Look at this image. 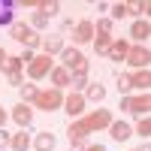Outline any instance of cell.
Wrapping results in <instances>:
<instances>
[{
  "label": "cell",
  "instance_id": "28",
  "mask_svg": "<svg viewBox=\"0 0 151 151\" xmlns=\"http://www.w3.org/2000/svg\"><path fill=\"white\" fill-rule=\"evenodd\" d=\"M88 82H91L88 76H70V88H73L76 94H82L85 88H88Z\"/></svg>",
  "mask_w": 151,
  "mask_h": 151
},
{
  "label": "cell",
  "instance_id": "22",
  "mask_svg": "<svg viewBox=\"0 0 151 151\" xmlns=\"http://www.w3.org/2000/svg\"><path fill=\"white\" fill-rule=\"evenodd\" d=\"M18 91H21V103H24V106H33V100H36V94H40V88H36L33 82H24Z\"/></svg>",
  "mask_w": 151,
  "mask_h": 151
},
{
  "label": "cell",
  "instance_id": "14",
  "mask_svg": "<svg viewBox=\"0 0 151 151\" xmlns=\"http://www.w3.org/2000/svg\"><path fill=\"white\" fill-rule=\"evenodd\" d=\"M30 148H33V151H55V148H58V136H55V133H48V130H42V133H36V136H33Z\"/></svg>",
  "mask_w": 151,
  "mask_h": 151
},
{
  "label": "cell",
  "instance_id": "20",
  "mask_svg": "<svg viewBox=\"0 0 151 151\" xmlns=\"http://www.w3.org/2000/svg\"><path fill=\"white\" fill-rule=\"evenodd\" d=\"M82 97H85V103H100V100L106 97V88L100 82H88V88L82 91Z\"/></svg>",
  "mask_w": 151,
  "mask_h": 151
},
{
  "label": "cell",
  "instance_id": "8",
  "mask_svg": "<svg viewBox=\"0 0 151 151\" xmlns=\"http://www.w3.org/2000/svg\"><path fill=\"white\" fill-rule=\"evenodd\" d=\"M60 109H64L67 112V118H82L85 115V112H88V103H85V97L82 94H76V91H70L67 97H64V106H60Z\"/></svg>",
  "mask_w": 151,
  "mask_h": 151
},
{
  "label": "cell",
  "instance_id": "38",
  "mask_svg": "<svg viewBox=\"0 0 151 151\" xmlns=\"http://www.w3.org/2000/svg\"><path fill=\"white\" fill-rule=\"evenodd\" d=\"M3 58H6V52H3V48H0V64H3Z\"/></svg>",
  "mask_w": 151,
  "mask_h": 151
},
{
  "label": "cell",
  "instance_id": "26",
  "mask_svg": "<svg viewBox=\"0 0 151 151\" xmlns=\"http://www.w3.org/2000/svg\"><path fill=\"white\" fill-rule=\"evenodd\" d=\"M70 136H82V139H88V127H85V121L82 118H76V121H70Z\"/></svg>",
  "mask_w": 151,
  "mask_h": 151
},
{
  "label": "cell",
  "instance_id": "13",
  "mask_svg": "<svg viewBox=\"0 0 151 151\" xmlns=\"http://www.w3.org/2000/svg\"><path fill=\"white\" fill-rule=\"evenodd\" d=\"M148 88H151V73H148V70H136V73H130V91H136V94H148Z\"/></svg>",
  "mask_w": 151,
  "mask_h": 151
},
{
  "label": "cell",
  "instance_id": "35",
  "mask_svg": "<svg viewBox=\"0 0 151 151\" xmlns=\"http://www.w3.org/2000/svg\"><path fill=\"white\" fill-rule=\"evenodd\" d=\"M6 121H9V112L0 106V130H3V124H6Z\"/></svg>",
  "mask_w": 151,
  "mask_h": 151
},
{
  "label": "cell",
  "instance_id": "11",
  "mask_svg": "<svg viewBox=\"0 0 151 151\" xmlns=\"http://www.w3.org/2000/svg\"><path fill=\"white\" fill-rule=\"evenodd\" d=\"M9 121H15L21 130H27L33 124V106H24V103H15L9 109Z\"/></svg>",
  "mask_w": 151,
  "mask_h": 151
},
{
  "label": "cell",
  "instance_id": "29",
  "mask_svg": "<svg viewBox=\"0 0 151 151\" xmlns=\"http://www.w3.org/2000/svg\"><path fill=\"white\" fill-rule=\"evenodd\" d=\"M27 24H30V27H33L36 33H40V30H45V24H48V18L42 15V12H33V15H30V21H27Z\"/></svg>",
  "mask_w": 151,
  "mask_h": 151
},
{
  "label": "cell",
  "instance_id": "33",
  "mask_svg": "<svg viewBox=\"0 0 151 151\" xmlns=\"http://www.w3.org/2000/svg\"><path fill=\"white\" fill-rule=\"evenodd\" d=\"M18 58H21V64H24V67H27V64H30V60L36 58V52H30V48H24V52H21Z\"/></svg>",
  "mask_w": 151,
  "mask_h": 151
},
{
  "label": "cell",
  "instance_id": "19",
  "mask_svg": "<svg viewBox=\"0 0 151 151\" xmlns=\"http://www.w3.org/2000/svg\"><path fill=\"white\" fill-rule=\"evenodd\" d=\"M30 142H33V136H30L27 130H18V133L9 136V148H12V151H27Z\"/></svg>",
  "mask_w": 151,
  "mask_h": 151
},
{
  "label": "cell",
  "instance_id": "3",
  "mask_svg": "<svg viewBox=\"0 0 151 151\" xmlns=\"http://www.w3.org/2000/svg\"><path fill=\"white\" fill-rule=\"evenodd\" d=\"M33 106H36V109H42V112H55V109L64 106V91H58V88H45V91L36 94Z\"/></svg>",
  "mask_w": 151,
  "mask_h": 151
},
{
  "label": "cell",
  "instance_id": "15",
  "mask_svg": "<svg viewBox=\"0 0 151 151\" xmlns=\"http://www.w3.org/2000/svg\"><path fill=\"white\" fill-rule=\"evenodd\" d=\"M106 130H109V136H112L115 142H127L130 136H133V127H130L127 121H112Z\"/></svg>",
  "mask_w": 151,
  "mask_h": 151
},
{
  "label": "cell",
  "instance_id": "4",
  "mask_svg": "<svg viewBox=\"0 0 151 151\" xmlns=\"http://www.w3.org/2000/svg\"><path fill=\"white\" fill-rule=\"evenodd\" d=\"M121 109L133 112L136 118H145L151 112V97L148 94H130V97H121Z\"/></svg>",
  "mask_w": 151,
  "mask_h": 151
},
{
  "label": "cell",
  "instance_id": "2",
  "mask_svg": "<svg viewBox=\"0 0 151 151\" xmlns=\"http://www.w3.org/2000/svg\"><path fill=\"white\" fill-rule=\"evenodd\" d=\"M60 60H64L60 67H67L70 76H88V70H91V60H88L79 48H64V52H60Z\"/></svg>",
  "mask_w": 151,
  "mask_h": 151
},
{
  "label": "cell",
  "instance_id": "34",
  "mask_svg": "<svg viewBox=\"0 0 151 151\" xmlns=\"http://www.w3.org/2000/svg\"><path fill=\"white\" fill-rule=\"evenodd\" d=\"M36 3H40V0H21V3H15V6H21V9H36Z\"/></svg>",
  "mask_w": 151,
  "mask_h": 151
},
{
  "label": "cell",
  "instance_id": "25",
  "mask_svg": "<svg viewBox=\"0 0 151 151\" xmlns=\"http://www.w3.org/2000/svg\"><path fill=\"white\" fill-rule=\"evenodd\" d=\"M148 12H151V3H148V0L130 3V15H136V18H148Z\"/></svg>",
  "mask_w": 151,
  "mask_h": 151
},
{
  "label": "cell",
  "instance_id": "24",
  "mask_svg": "<svg viewBox=\"0 0 151 151\" xmlns=\"http://www.w3.org/2000/svg\"><path fill=\"white\" fill-rule=\"evenodd\" d=\"M133 133H136V136H142V139H148V136H151V118H148V115H145V118H136Z\"/></svg>",
  "mask_w": 151,
  "mask_h": 151
},
{
  "label": "cell",
  "instance_id": "12",
  "mask_svg": "<svg viewBox=\"0 0 151 151\" xmlns=\"http://www.w3.org/2000/svg\"><path fill=\"white\" fill-rule=\"evenodd\" d=\"M148 36H151V24H148V18H136L133 27H130V40H133V45H145Z\"/></svg>",
  "mask_w": 151,
  "mask_h": 151
},
{
  "label": "cell",
  "instance_id": "30",
  "mask_svg": "<svg viewBox=\"0 0 151 151\" xmlns=\"http://www.w3.org/2000/svg\"><path fill=\"white\" fill-rule=\"evenodd\" d=\"M118 91L124 94V97H130V73H118Z\"/></svg>",
  "mask_w": 151,
  "mask_h": 151
},
{
  "label": "cell",
  "instance_id": "10",
  "mask_svg": "<svg viewBox=\"0 0 151 151\" xmlns=\"http://www.w3.org/2000/svg\"><path fill=\"white\" fill-rule=\"evenodd\" d=\"M70 36H73V42H76V45L91 42V40H94V21H91V18L76 21V24H73V30H70Z\"/></svg>",
  "mask_w": 151,
  "mask_h": 151
},
{
  "label": "cell",
  "instance_id": "23",
  "mask_svg": "<svg viewBox=\"0 0 151 151\" xmlns=\"http://www.w3.org/2000/svg\"><path fill=\"white\" fill-rule=\"evenodd\" d=\"M36 12H42L45 18H52V15L60 12V3H55V0H40V3H36Z\"/></svg>",
  "mask_w": 151,
  "mask_h": 151
},
{
  "label": "cell",
  "instance_id": "16",
  "mask_svg": "<svg viewBox=\"0 0 151 151\" xmlns=\"http://www.w3.org/2000/svg\"><path fill=\"white\" fill-rule=\"evenodd\" d=\"M42 55H48V58H55V55H60V52H64V36H60V33H52V36H45V40H42Z\"/></svg>",
  "mask_w": 151,
  "mask_h": 151
},
{
  "label": "cell",
  "instance_id": "7",
  "mask_svg": "<svg viewBox=\"0 0 151 151\" xmlns=\"http://www.w3.org/2000/svg\"><path fill=\"white\" fill-rule=\"evenodd\" d=\"M82 121H85L88 133H94V130H106L115 118H112V112H109V109H97V112H85Z\"/></svg>",
  "mask_w": 151,
  "mask_h": 151
},
{
  "label": "cell",
  "instance_id": "1",
  "mask_svg": "<svg viewBox=\"0 0 151 151\" xmlns=\"http://www.w3.org/2000/svg\"><path fill=\"white\" fill-rule=\"evenodd\" d=\"M9 36L15 42H21L24 48H30V52H36V48L42 45V36L36 33L30 24H24V21H12V27H9Z\"/></svg>",
  "mask_w": 151,
  "mask_h": 151
},
{
  "label": "cell",
  "instance_id": "5",
  "mask_svg": "<svg viewBox=\"0 0 151 151\" xmlns=\"http://www.w3.org/2000/svg\"><path fill=\"white\" fill-rule=\"evenodd\" d=\"M21 58H12V55H6L3 58V64H0V70H3V76H6V82L12 85V88H21L24 85V76H21Z\"/></svg>",
  "mask_w": 151,
  "mask_h": 151
},
{
  "label": "cell",
  "instance_id": "6",
  "mask_svg": "<svg viewBox=\"0 0 151 151\" xmlns=\"http://www.w3.org/2000/svg\"><path fill=\"white\" fill-rule=\"evenodd\" d=\"M52 67H55V58H48V55H36L24 70H27V79L40 82V79H45V76L52 73Z\"/></svg>",
  "mask_w": 151,
  "mask_h": 151
},
{
  "label": "cell",
  "instance_id": "17",
  "mask_svg": "<svg viewBox=\"0 0 151 151\" xmlns=\"http://www.w3.org/2000/svg\"><path fill=\"white\" fill-rule=\"evenodd\" d=\"M127 48H130V40H112L109 45V60H115V64H121V60H127Z\"/></svg>",
  "mask_w": 151,
  "mask_h": 151
},
{
  "label": "cell",
  "instance_id": "9",
  "mask_svg": "<svg viewBox=\"0 0 151 151\" xmlns=\"http://www.w3.org/2000/svg\"><path fill=\"white\" fill-rule=\"evenodd\" d=\"M127 64L136 67V70H148V64H151L148 45H133V42H130V48H127Z\"/></svg>",
  "mask_w": 151,
  "mask_h": 151
},
{
  "label": "cell",
  "instance_id": "27",
  "mask_svg": "<svg viewBox=\"0 0 151 151\" xmlns=\"http://www.w3.org/2000/svg\"><path fill=\"white\" fill-rule=\"evenodd\" d=\"M112 12V21H121L124 15H130V3H115V6H109Z\"/></svg>",
  "mask_w": 151,
  "mask_h": 151
},
{
  "label": "cell",
  "instance_id": "18",
  "mask_svg": "<svg viewBox=\"0 0 151 151\" xmlns=\"http://www.w3.org/2000/svg\"><path fill=\"white\" fill-rule=\"evenodd\" d=\"M48 79H52V88L64 91V88H70V70H67V67H52Z\"/></svg>",
  "mask_w": 151,
  "mask_h": 151
},
{
  "label": "cell",
  "instance_id": "36",
  "mask_svg": "<svg viewBox=\"0 0 151 151\" xmlns=\"http://www.w3.org/2000/svg\"><path fill=\"white\" fill-rule=\"evenodd\" d=\"M0 145H9V133L6 130H0Z\"/></svg>",
  "mask_w": 151,
  "mask_h": 151
},
{
  "label": "cell",
  "instance_id": "37",
  "mask_svg": "<svg viewBox=\"0 0 151 151\" xmlns=\"http://www.w3.org/2000/svg\"><path fill=\"white\" fill-rule=\"evenodd\" d=\"M85 151H106V148H103V145H88Z\"/></svg>",
  "mask_w": 151,
  "mask_h": 151
},
{
  "label": "cell",
  "instance_id": "31",
  "mask_svg": "<svg viewBox=\"0 0 151 151\" xmlns=\"http://www.w3.org/2000/svg\"><path fill=\"white\" fill-rule=\"evenodd\" d=\"M94 33H106V36H112V18H100V21L94 24Z\"/></svg>",
  "mask_w": 151,
  "mask_h": 151
},
{
  "label": "cell",
  "instance_id": "21",
  "mask_svg": "<svg viewBox=\"0 0 151 151\" xmlns=\"http://www.w3.org/2000/svg\"><path fill=\"white\" fill-rule=\"evenodd\" d=\"M94 52L100 55V58H106L109 55V45H112V36H106V33H94Z\"/></svg>",
  "mask_w": 151,
  "mask_h": 151
},
{
  "label": "cell",
  "instance_id": "32",
  "mask_svg": "<svg viewBox=\"0 0 151 151\" xmlns=\"http://www.w3.org/2000/svg\"><path fill=\"white\" fill-rule=\"evenodd\" d=\"M70 145H73V151H85L91 142H88V139H82V136H70Z\"/></svg>",
  "mask_w": 151,
  "mask_h": 151
},
{
  "label": "cell",
  "instance_id": "39",
  "mask_svg": "<svg viewBox=\"0 0 151 151\" xmlns=\"http://www.w3.org/2000/svg\"><path fill=\"white\" fill-rule=\"evenodd\" d=\"M130 151H142V148H130Z\"/></svg>",
  "mask_w": 151,
  "mask_h": 151
}]
</instances>
